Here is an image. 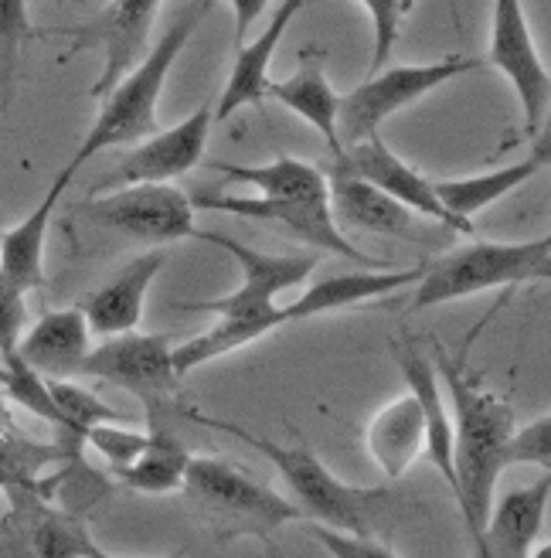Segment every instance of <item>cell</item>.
Instances as JSON below:
<instances>
[{"instance_id": "9c48e42d", "label": "cell", "mask_w": 551, "mask_h": 558, "mask_svg": "<svg viewBox=\"0 0 551 558\" xmlns=\"http://www.w3.org/2000/svg\"><path fill=\"white\" fill-rule=\"evenodd\" d=\"M82 218L93 221L96 229L120 232L126 239L140 242H181L195 239V205L191 198L174 187V184H133V187H117L102 191L78 208Z\"/></svg>"}, {"instance_id": "52a82bcc", "label": "cell", "mask_w": 551, "mask_h": 558, "mask_svg": "<svg viewBox=\"0 0 551 558\" xmlns=\"http://www.w3.org/2000/svg\"><path fill=\"white\" fill-rule=\"evenodd\" d=\"M477 69H483V59H474V54H450V59H439L429 65H392L378 75H368L362 86L341 96V109H338L341 150L378 136L384 120H392L412 102H419L439 86H446V82L460 75H470Z\"/></svg>"}, {"instance_id": "8fae6325", "label": "cell", "mask_w": 551, "mask_h": 558, "mask_svg": "<svg viewBox=\"0 0 551 558\" xmlns=\"http://www.w3.org/2000/svg\"><path fill=\"white\" fill-rule=\"evenodd\" d=\"M487 65L507 75L521 99L525 130L531 136L541 133L548 102H551V75L535 48L525 8L517 0H493L490 4V41H487Z\"/></svg>"}, {"instance_id": "e0dca14e", "label": "cell", "mask_w": 551, "mask_h": 558, "mask_svg": "<svg viewBox=\"0 0 551 558\" xmlns=\"http://www.w3.org/2000/svg\"><path fill=\"white\" fill-rule=\"evenodd\" d=\"M423 276V266L416 269H354V272H338L323 276L320 283L307 287L293 303H280L276 311V324H299L314 320L334 311H347V306H362L368 300L392 296L399 290L416 287Z\"/></svg>"}, {"instance_id": "f1b7e54d", "label": "cell", "mask_w": 551, "mask_h": 558, "mask_svg": "<svg viewBox=\"0 0 551 558\" xmlns=\"http://www.w3.org/2000/svg\"><path fill=\"white\" fill-rule=\"evenodd\" d=\"M0 388H4V399L8 405H21L27 409L32 415L45 418V423H51L54 429L62 433V450L78 457L82 450L69 439V426H65V418L59 412V405H54L51 392H48V381L41 375H35L32 368L24 365V361L11 351V354H0Z\"/></svg>"}, {"instance_id": "8992f818", "label": "cell", "mask_w": 551, "mask_h": 558, "mask_svg": "<svg viewBox=\"0 0 551 558\" xmlns=\"http://www.w3.org/2000/svg\"><path fill=\"white\" fill-rule=\"evenodd\" d=\"M195 239L218 245L222 253H229L238 269H242V283L215 300L201 303H184V311H198V314H215L218 320H235L245 324L256 338H266L276 327V311H280V296L293 287H303L317 269V253H299V256H276L262 253V248L242 245L238 239H229L222 232H195Z\"/></svg>"}, {"instance_id": "1f68e13d", "label": "cell", "mask_w": 551, "mask_h": 558, "mask_svg": "<svg viewBox=\"0 0 551 558\" xmlns=\"http://www.w3.org/2000/svg\"><path fill=\"white\" fill-rule=\"evenodd\" d=\"M27 35H32V21H27L24 0H0V109L11 106L17 54Z\"/></svg>"}, {"instance_id": "4fadbf2b", "label": "cell", "mask_w": 551, "mask_h": 558, "mask_svg": "<svg viewBox=\"0 0 551 558\" xmlns=\"http://www.w3.org/2000/svg\"><path fill=\"white\" fill-rule=\"evenodd\" d=\"M0 518V558H82L96 542L75 511L51 505V494H11Z\"/></svg>"}, {"instance_id": "ffe728a7", "label": "cell", "mask_w": 551, "mask_h": 558, "mask_svg": "<svg viewBox=\"0 0 551 558\" xmlns=\"http://www.w3.org/2000/svg\"><path fill=\"white\" fill-rule=\"evenodd\" d=\"M168 266V256L160 253H144L136 256L130 266H123L106 287H99L86 303L78 306L82 317L89 324V333L96 338H120V333H133L144 320L147 293L154 279Z\"/></svg>"}, {"instance_id": "3957f363", "label": "cell", "mask_w": 551, "mask_h": 558, "mask_svg": "<svg viewBox=\"0 0 551 558\" xmlns=\"http://www.w3.org/2000/svg\"><path fill=\"white\" fill-rule=\"evenodd\" d=\"M195 423L211 426V429H225L229 436L242 439L245 446H253L256 453H262L276 473L283 477L290 500L299 508L303 521L330 527V532H344V535H375L378 518L389 511L392 490L389 487H354L344 484L323 460L303 442H276L266 436H256L249 429H242L225 418H211L205 412H187Z\"/></svg>"}, {"instance_id": "d590c367", "label": "cell", "mask_w": 551, "mask_h": 558, "mask_svg": "<svg viewBox=\"0 0 551 558\" xmlns=\"http://www.w3.org/2000/svg\"><path fill=\"white\" fill-rule=\"evenodd\" d=\"M27 327V306L24 296L14 293L4 276H0V354H11Z\"/></svg>"}, {"instance_id": "8d00e7d4", "label": "cell", "mask_w": 551, "mask_h": 558, "mask_svg": "<svg viewBox=\"0 0 551 558\" xmlns=\"http://www.w3.org/2000/svg\"><path fill=\"white\" fill-rule=\"evenodd\" d=\"M229 8H232V11H235V17H238L235 48H242V45H245V32H249V24H253L259 14H266V4H262V0H232Z\"/></svg>"}, {"instance_id": "5b68a950", "label": "cell", "mask_w": 551, "mask_h": 558, "mask_svg": "<svg viewBox=\"0 0 551 558\" xmlns=\"http://www.w3.org/2000/svg\"><path fill=\"white\" fill-rule=\"evenodd\" d=\"M551 276V242H490L477 239L450 248L423 266L419 283L412 287V311H429L453 300L477 296L483 290H514L521 283H544Z\"/></svg>"}, {"instance_id": "9a60e30c", "label": "cell", "mask_w": 551, "mask_h": 558, "mask_svg": "<svg viewBox=\"0 0 551 558\" xmlns=\"http://www.w3.org/2000/svg\"><path fill=\"white\" fill-rule=\"evenodd\" d=\"M327 178V205L334 215L338 229L347 232H365V235H381V239H405V242H432L436 229L446 232L436 221H426L419 215H412L405 205H399L389 194H381L378 187L365 184L362 178H354L347 167L338 160L323 167Z\"/></svg>"}, {"instance_id": "d6a6232c", "label": "cell", "mask_w": 551, "mask_h": 558, "mask_svg": "<svg viewBox=\"0 0 551 558\" xmlns=\"http://www.w3.org/2000/svg\"><path fill=\"white\" fill-rule=\"evenodd\" d=\"M86 446L106 460L109 473L130 466L136 457L144 453L147 446V429H123L120 423H109V426H96L86 433Z\"/></svg>"}, {"instance_id": "d4e9b609", "label": "cell", "mask_w": 551, "mask_h": 558, "mask_svg": "<svg viewBox=\"0 0 551 558\" xmlns=\"http://www.w3.org/2000/svg\"><path fill=\"white\" fill-rule=\"evenodd\" d=\"M551 160L548 150V133L538 136L535 150L525 160H514L507 167H498V171L487 174H474V178H453V181H432V191L439 205L446 208V215H453L463 226H474V215H480L483 208L498 205L501 198H507L511 191L525 187L531 178H538Z\"/></svg>"}, {"instance_id": "cb8c5ba5", "label": "cell", "mask_w": 551, "mask_h": 558, "mask_svg": "<svg viewBox=\"0 0 551 558\" xmlns=\"http://www.w3.org/2000/svg\"><path fill=\"white\" fill-rule=\"evenodd\" d=\"M327 54L320 48H303L299 51V65L293 75L286 78H272L269 89H266V99L286 106L290 113H296L299 120H307L323 140L330 154H341V144H338V109H341V96L334 93L327 78Z\"/></svg>"}, {"instance_id": "60d3db41", "label": "cell", "mask_w": 551, "mask_h": 558, "mask_svg": "<svg viewBox=\"0 0 551 558\" xmlns=\"http://www.w3.org/2000/svg\"><path fill=\"white\" fill-rule=\"evenodd\" d=\"M531 558H551V548H548V545H541V548H535V551H531Z\"/></svg>"}, {"instance_id": "836d02e7", "label": "cell", "mask_w": 551, "mask_h": 558, "mask_svg": "<svg viewBox=\"0 0 551 558\" xmlns=\"http://www.w3.org/2000/svg\"><path fill=\"white\" fill-rule=\"evenodd\" d=\"M517 463H531L548 473V466H551V418H548V412L511 433L507 466H517Z\"/></svg>"}, {"instance_id": "5bb4252c", "label": "cell", "mask_w": 551, "mask_h": 558, "mask_svg": "<svg viewBox=\"0 0 551 558\" xmlns=\"http://www.w3.org/2000/svg\"><path fill=\"white\" fill-rule=\"evenodd\" d=\"M195 211H229L238 218H256V221H272V226L286 229L290 235H296L299 242H307L317 253H330L341 256L347 263L357 266H371V269H384L389 263H381L368 253H362L341 229L334 215H330L327 202H266V198H238V194H198L191 198Z\"/></svg>"}, {"instance_id": "44dd1931", "label": "cell", "mask_w": 551, "mask_h": 558, "mask_svg": "<svg viewBox=\"0 0 551 558\" xmlns=\"http://www.w3.org/2000/svg\"><path fill=\"white\" fill-rule=\"evenodd\" d=\"M307 8L303 0H283L276 4L266 27L256 35V41L235 48V62L232 72L225 78L222 96L215 99V123H225L229 117H235L242 106H262L266 102V89H269V65L272 54L280 48L286 27L293 24V17Z\"/></svg>"}, {"instance_id": "484cf974", "label": "cell", "mask_w": 551, "mask_h": 558, "mask_svg": "<svg viewBox=\"0 0 551 558\" xmlns=\"http://www.w3.org/2000/svg\"><path fill=\"white\" fill-rule=\"evenodd\" d=\"M426 450L423 409L412 392L381 405L368 423V453L389 481H402Z\"/></svg>"}, {"instance_id": "ac0fdd59", "label": "cell", "mask_w": 551, "mask_h": 558, "mask_svg": "<svg viewBox=\"0 0 551 558\" xmlns=\"http://www.w3.org/2000/svg\"><path fill=\"white\" fill-rule=\"evenodd\" d=\"M548 500H551V477L538 484L507 490L504 497H493L490 518L483 524L480 538L474 542L470 558H531L538 535L548 518Z\"/></svg>"}, {"instance_id": "2e32d148", "label": "cell", "mask_w": 551, "mask_h": 558, "mask_svg": "<svg viewBox=\"0 0 551 558\" xmlns=\"http://www.w3.org/2000/svg\"><path fill=\"white\" fill-rule=\"evenodd\" d=\"M334 160L341 167H347L354 178H362L365 184L378 187L381 194H389V198L405 205L412 215L436 221V226H443L453 235H474V226H463V221L446 215V208L439 205L436 191H432V181L426 174H419L412 163H405L389 144H384L381 133L365 140V144L341 150Z\"/></svg>"}, {"instance_id": "30bf717a", "label": "cell", "mask_w": 551, "mask_h": 558, "mask_svg": "<svg viewBox=\"0 0 551 558\" xmlns=\"http://www.w3.org/2000/svg\"><path fill=\"white\" fill-rule=\"evenodd\" d=\"M157 14H160L157 0H113V4H106L93 21L78 24V27H62L59 35L72 38V48L62 54V62L78 51H89V48H96L102 54V75L89 89L93 99H106L136 65L147 59Z\"/></svg>"}, {"instance_id": "d6986e66", "label": "cell", "mask_w": 551, "mask_h": 558, "mask_svg": "<svg viewBox=\"0 0 551 558\" xmlns=\"http://www.w3.org/2000/svg\"><path fill=\"white\" fill-rule=\"evenodd\" d=\"M89 338V324L78 306H65V311H48L32 327H24L14 354L45 381H72L93 351Z\"/></svg>"}, {"instance_id": "603a6c76", "label": "cell", "mask_w": 551, "mask_h": 558, "mask_svg": "<svg viewBox=\"0 0 551 558\" xmlns=\"http://www.w3.org/2000/svg\"><path fill=\"white\" fill-rule=\"evenodd\" d=\"M69 187V178L59 171L45 191V198L27 211L17 226L0 229V276L14 293H32L45 287V245H48V226L51 211Z\"/></svg>"}, {"instance_id": "f546056e", "label": "cell", "mask_w": 551, "mask_h": 558, "mask_svg": "<svg viewBox=\"0 0 551 558\" xmlns=\"http://www.w3.org/2000/svg\"><path fill=\"white\" fill-rule=\"evenodd\" d=\"M48 392L59 405L65 426H69V439L78 446H86V433L96 426H109V423H126V415L113 405H106L99 396H93L89 388H82L75 381H48Z\"/></svg>"}, {"instance_id": "4dcf8cb0", "label": "cell", "mask_w": 551, "mask_h": 558, "mask_svg": "<svg viewBox=\"0 0 551 558\" xmlns=\"http://www.w3.org/2000/svg\"><path fill=\"white\" fill-rule=\"evenodd\" d=\"M362 11L371 17V32H375L368 75H378L389 69L392 51L402 38V27H405L408 14L416 11V0H362Z\"/></svg>"}, {"instance_id": "83f0119b", "label": "cell", "mask_w": 551, "mask_h": 558, "mask_svg": "<svg viewBox=\"0 0 551 558\" xmlns=\"http://www.w3.org/2000/svg\"><path fill=\"white\" fill-rule=\"evenodd\" d=\"M191 463V450L181 436H174L168 426L147 423V446L130 466L113 470L109 477L136 494H171L184 484V473Z\"/></svg>"}, {"instance_id": "6da1fadb", "label": "cell", "mask_w": 551, "mask_h": 558, "mask_svg": "<svg viewBox=\"0 0 551 558\" xmlns=\"http://www.w3.org/2000/svg\"><path fill=\"white\" fill-rule=\"evenodd\" d=\"M432 365L443 381L453 418V497L466 521V532L477 542L493 508L498 481L507 470V442L517 429L514 405L483 388L463 365V354H450L443 344L432 348Z\"/></svg>"}, {"instance_id": "4316f807", "label": "cell", "mask_w": 551, "mask_h": 558, "mask_svg": "<svg viewBox=\"0 0 551 558\" xmlns=\"http://www.w3.org/2000/svg\"><path fill=\"white\" fill-rule=\"evenodd\" d=\"M215 174H222L225 184H249L266 202H327V178L323 167L280 154L269 163H225L208 160Z\"/></svg>"}, {"instance_id": "7a4b0ae2", "label": "cell", "mask_w": 551, "mask_h": 558, "mask_svg": "<svg viewBox=\"0 0 551 558\" xmlns=\"http://www.w3.org/2000/svg\"><path fill=\"white\" fill-rule=\"evenodd\" d=\"M211 8H215L211 0H191V4H184L181 14L168 24V32L150 45L147 59L102 99L96 123L86 130V136L78 140L72 160L62 167V174L69 181L93 157L113 150V147H133V144H140V140H147L160 130L157 109H160L163 86H168V75L177 65L184 48L191 45V38H195L201 21L211 14Z\"/></svg>"}, {"instance_id": "f35d334b", "label": "cell", "mask_w": 551, "mask_h": 558, "mask_svg": "<svg viewBox=\"0 0 551 558\" xmlns=\"http://www.w3.org/2000/svg\"><path fill=\"white\" fill-rule=\"evenodd\" d=\"M82 558H123V555H113V551H102L99 545H93ZM160 558H184V555H160Z\"/></svg>"}, {"instance_id": "ab89813d", "label": "cell", "mask_w": 551, "mask_h": 558, "mask_svg": "<svg viewBox=\"0 0 551 558\" xmlns=\"http://www.w3.org/2000/svg\"><path fill=\"white\" fill-rule=\"evenodd\" d=\"M266 558H286V555H283L280 548H276L272 542H266Z\"/></svg>"}, {"instance_id": "74e56055", "label": "cell", "mask_w": 551, "mask_h": 558, "mask_svg": "<svg viewBox=\"0 0 551 558\" xmlns=\"http://www.w3.org/2000/svg\"><path fill=\"white\" fill-rule=\"evenodd\" d=\"M0 433H17L14 415H11V405H8V399H4V388H0Z\"/></svg>"}, {"instance_id": "7402d4cb", "label": "cell", "mask_w": 551, "mask_h": 558, "mask_svg": "<svg viewBox=\"0 0 551 558\" xmlns=\"http://www.w3.org/2000/svg\"><path fill=\"white\" fill-rule=\"evenodd\" d=\"M395 361L405 378V392L416 396L419 409H423V426H426V450L423 457H429V463L443 473L446 487H456L453 477V418H450V402L443 392V381L436 375V365L426 351H419L412 341L395 344Z\"/></svg>"}, {"instance_id": "ba28073f", "label": "cell", "mask_w": 551, "mask_h": 558, "mask_svg": "<svg viewBox=\"0 0 551 558\" xmlns=\"http://www.w3.org/2000/svg\"><path fill=\"white\" fill-rule=\"evenodd\" d=\"M78 375L130 392L147 409V423H157L160 409L174 402L181 388V378L174 372V344L163 333L133 330L120 333V338H106L99 341V348L86 354Z\"/></svg>"}, {"instance_id": "e575fe53", "label": "cell", "mask_w": 551, "mask_h": 558, "mask_svg": "<svg viewBox=\"0 0 551 558\" xmlns=\"http://www.w3.org/2000/svg\"><path fill=\"white\" fill-rule=\"evenodd\" d=\"M310 532L327 548L330 558H399L375 535H344V532H330V527H320V524H310Z\"/></svg>"}, {"instance_id": "277c9868", "label": "cell", "mask_w": 551, "mask_h": 558, "mask_svg": "<svg viewBox=\"0 0 551 558\" xmlns=\"http://www.w3.org/2000/svg\"><path fill=\"white\" fill-rule=\"evenodd\" d=\"M181 487L187 508L222 545L238 538H256L266 545L280 527L303 521L299 508L286 494L272 490L249 470L222 457H191Z\"/></svg>"}, {"instance_id": "7c38bea8", "label": "cell", "mask_w": 551, "mask_h": 558, "mask_svg": "<svg viewBox=\"0 0 551 558\" xmlns=\"http://www.w3.org/2000/svg\"><path fill=\"white\" fill-rule=\"evenodd\" d=\"M211 126H215V99L201 102L187 120L168 130H157L154 136L133 144L117 171H109L99 181L96 194L133 187V184H171L174 178L195 171L205 160Z\"/></svg>"}]
</instances>
